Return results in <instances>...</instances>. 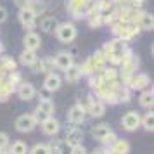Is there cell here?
<instances>
[{
  "mask_svg": "<svg viewBox=\"0 0 154 154\" xmlns=\"http://www.w3.org/2000/svg\"><path fill=\"white\" fill-rule=\"evenodd\" d=\"M54 33H56V38L61 43L69 45V43L75 42V38L78 36V29L73 23H59Z\"/></svg>",
  "mask_w": 154,
  "mask_h": 154,
  "instance_id": "cell-1",
  "label": "cell"
},
{
  "mask_svg": "<svg viewBox=\"0 0 154 154\" xmlns=\"http://www.w3.org/2000/svg\"><path fill=\"white\" fill-rule=\"evenodd\" d=\"M38 125L36 123V119L33 118V114H29V112H24V114H21V116H17L16 118V130L19 133H29L31 130H35V126Z\"/></svg>",
  "mask_w": 154,
  "mask_h": 154,
  "instance_id": "cell-2",
  "label": "cell"
},
{
  "mask_svg": "<svg viewBox=\"0 0 154 154\" xmlns=\"http://www.w3.org/2000/svg\"><path fill=\"white\" fill-rule=\"evenodd\" d=\"M128 49V45H126L125 40H121V38H112V40H109V42L104 45V49H102V52L106 54V59L109 56H121L123 54V50Z\"/></svg>",
  "mask_w": 154,
  "mask_h": 154,
  "instance_id": "cell-3",
  "label": "cell"
},
{
  "mask_svg": "<svg viewBox=\"0 0 154 154\" xmlns=\"http://www.w3.org/2000/svg\"><path fill=\"white\" fill-rule=\"evenodd\" d=\"M140 126V114L137 111H128L121 116V128L125 132H135Z\"/></svg>",
  "mask_w": 154,
  "mask_h": 154,
  "instance_id": "cell-4",
  "label": "cell"
},
{
  "mask_svg": "<svg viewBox=\"0 0 154 154\" xmlns=\"http://www.w3.org/2000/svg\"><path fill=\"white\" fill-rule=\"evenodd\" d=\"M90 2H92V0H69L66 7H68V11L71 12L73 17L80 19V17H83V16L87 14Z\"/></svg>",
  "mask_w": 154,
  "mask_h": 154,
  "instance_id": "cell-5",
  "label": "cell"
},
{
  "mask_svg": "<svg viewBox=\"0 0 154 154\" xmlns=\"http://www.w3.org/2000/svg\"><path fill=\"white\" fill-rule=\"evenodd\" d=\"M82 140H83V130L80 128V125H69L68 128H66L64 142H66L69 147L82 144Z\"/></svg>",
  "mask_w": 154,
  "mask_h": 154,
  "instance_id": "cell-6",
  "label": "cell"
},
{
  "mask_svg": "<svg viewBox=\"0 0 154 154\" xmlns=\"http://www.w3.org/2000/svg\"><path fill=\"white\" fill-rule=\"evenodd\" d=\"M151 85V78L146 73H133L128 80V88L130 90H144Z\"/></svg>",
  "mask_w": 154,
  "mask_h": 154,
  "instance_id": "cell-7",
  "label": "cell"
},
{
  "mask_svg": "<svg viewBox=\"0 0 154 154\" xmlns=\"http://www.w3.org/2000/svg\"><path fill=\"white\" fill-rule=\"evenodd\" d=\"M19 23L23 24V28L26 29V31H33V28H35L36 24V14L31 11L29 7H23L19 9Z\"/></svg>",
  "mask_w": 154,
  "mask_h": 154,
  "instance_id": "cell-8",
  "label": "cell"
},
{
  "mask_svg": "<svg viewBox=\"0 0 154 154\" xmlns=\"http://www.w3.org/2000/svg\"><path fill=\"white\" fill-rule=\"evenodd\" d=\"M85 111L90 112V116H94V118H100V116H104V112H106V104L100 100V99L90 95L88 102H87V107H85Z\"/></svg>",
  "mask_w": 154,
  "mask_h": 154,
  "instance_id": "cell-9",
  "label": "cell"
},
{
  "mask_svg": "<svg viewBox=\"0 0 154 154\" xmlns=\"http://www.w3.org/2000/svg\"><path fill=\"white\" fill-rule=\"evenodd\" d=\"M85 116H87V111L83 109L82 104H75L68 111V121L71 125H82L85 121Z\"/></svg>",
  "mask_w": 154,
  "mask_h": 154,
  "instance_id": "cell-10",
  "label": "cell"
},
{
  "mask_svg": "<svg viewBox=\"0 0 154 154\" xmlns=\"http://www.w3.org/2000/svg\"><path fill=\"white\" fill-rule=\"evenodd\" d=\"M16 94H17V97L21 99V100H31V99H35L36 95V88L33 87V83H29V82H21L19 83V87H17V90H16Z\"/></svg>",
  "mask_w": 154,
  "mask_h": 154,
  "instance_id": "cell-11",
  "label": "cell"
},
{
  "mask_svg": "<svg viewBox=\"0 0 154 154\" xmlns=\"http://www.w3.org/2000/svg\"><path fill=\"white\" fill-rule=\"evenodd\" d=\"M23 45H24V49L26 50H31V52H36V50L42 47V38L38 33L35 31H28L24 38H23Z\"/></svg>",
  "mask_w": 154,
  "mask_h": 154,
  "instance_id": "cell-12",
  "label": "cell"
},
{
  "mask_svg": "<svg viewBox=\"0 0 154 154\" xmlns=\"http://www.w3.org/2000/svg\"><path fill=\"white\" fill-rule=\"evenodd\" d=\"M40 126H42V132L45 133V135H49V137L57 135L59 130H61V123H59V119H56L54 116H49L47 119H43L42 123H40Z\"/></svg>",
  "mask_w": 154,
  "mask_h": 154,
  "instance_id": "cell-13",
  "label": "cell"
},
{
  "mask_svg": "<svg viewBox=\"0 0 154 154\" xmlns=\"http://www.w3.org/2000/svg\"><path fill=\"white\" fill-rule=\"evenodd\" d=\"M61 85H63V78L57 73H49L43 80V88L47 92H57L61 88Z\"/></svg>",
  "mask_w": 154,
  "mask_h": 154,
  "instance_id": "cell-14",
  "label": "cell"
},
{
  "mask_svg": "<svg viewBox=\"0 0 154 154\" xmlns=\"http://www.w3.org/2000/svg\"><path fill=\"white\" fill-rule=\"evenodd\" d=\"M71 64H73V56H71L69 52H66V50L57 52V56L54 57V66L59 68V69H63V71H66Z\"/></svg>",
  "mask_w": 154,
  "mask_h": 154,
  "instance_id": "cell-15",
  "label": "cell"
},
{
  "mask_svg": "<svg viewBox=\"0 0 154 154\" xmlns=\"http://www.w3.org/2000/svg\"><path fill=\"white\" fill-rule=\"evenodd\" d=\"M137 26H139L140 29H144V31H152L154 29V17H152V14H151V12H146V11H142Z\"/></svg>",
  "mask_w": 154,
  "mask_h": 154,
  "instance_id": "cell-16",
  "label": "cell"
},
{
  "mask_svg": "<svg viewBox=\"0 0 154 154\" xmlns=\"http://www.w3.org/2000/svg\"><path fill=\"white\" fill-rule=\"evenodd\" d=\"M57 24H59V21H57L56 16H45L40 21V29H42L43 33H54Z\"/></svg>",
  "mask_w": 154,
  "mask_h": 154,
  "instance_id": "cell-17",
  "label": "cell"
},
{
  "mask_svg": "<svg viewBox=\"0 0 154 154\" xmlns=\"http://www.w3.org/2000/svg\"><path fill=\"white\" fill-rule=\"evenodd\" d=\"M109 132H112L111 130V126L107 125V123H100V125H95V126H92V130H90V135H92V139H95V140H100L104 139L106 135Z\"/></svg>",
  "mask_w": 154,
  "mask_h": 154,
  "instance_id": "cell-18",
  "label": "cell"
},
{
  "mask_svg": "<svg viewBox=\"0 0 154 154\" xmlns=\"http://www.w3.org/2000/svg\"><path fill=\"white\" fill-rule=\"evenodd\" d=\"M82 76H83V73H82V68H80V66H76L75 63H73L69 68H68V69L64 71V78H66L69 83H76V82H78V80H80Z\"/></svg>",
  "mask_w": 154,
  "mask_h": 154,
  "instance_id": "cell-19",
  "label": "cell"
},
{
  "mask_svg": "<svg viewBox=\"0 0 154 154\" xmlns=\"http://www.w3.org/2000/svg\"><path fill=\"white\" fill-rule=\"evenodd\" d=\"M139 104L142 106V107H146V109H151L154 104V92L152 88H144L142 90V94H140L139 97Z\"/></svg>",
  "mask_w": 154,
  "mask_h": 154,
  "instance_id": "cell-20",
  "label": "cell"
},
{
  "mask_svg": "<svg viewBox=\"0 0 154 154\" xmlns=\"http://www.w3.org/2000/svg\"><path fill=\"white\" fill-rule=\"evenodd\" d=\"M0 69L4 73H12L17 69V63L11 56H0Z\"/></svg>",
  "mask_w": 154,
  "mask_h": 154,
  "instance_id": "cell-21",
  "label": "cell"
},
{
  "mask_svg": "<svg viewBox=\"0 0 154 154\" xmlns=\"http://www.w3.org/2000/svg\"><path fill=\"white\" fill-rule=\"evenodd\" d=\"M49 147H50V151H52V154H69V149H71V147L64 142V139L50 142Z\"/></svg>",
  "mask_w": 154,
  "mask_h": 154,
  "instance_id": "cell-22",
  "label": "cell"
},
{
  "mask_svg": "<svg viewBox=\"0 0 154 154\" xmlns=\"http://www.w3.org/2000/svg\"><path fill=\"white\" fill-rule=\"evenodd\" d=\"M42 97V95H40ZM36 109H40V111H43L47 116H54V111H56V106H54V102L50 100V99L47 97H42L40 99V102H38V106H36Z\"/></svg>",
  "mask_w": 154,
  "mask_h": 154,
  "instance_id": "cell-23",
  "label": "cell"
},
{
  "mask_svg": "<svg viewBox=\"0 0 154 154\" xmlns=\"http://www.w3.org/2000/svg\"><path fill=\"white\" fill-rule=\"evenodd\" d=\"M140 126L146 132H152L154 130V114L152 111H147L144 116H140Z\"/></svg>",
  "mask_w": 154,
  "mask_h": 154,
  "instance_id": "cell-24",
  "label": "cell"
},
{
  "mask_svg": "<svg viewBox=\"0 0 154 154\" xmlns=\"http://www.w3.org/2000/svg\"><path fill=\"white\" fill-rule=\"evenodd\" d=\"M36 52H31V50H23L21 54H19V64H23V66H31V64L35 63V59H36Z\"/></svg>",
  "mask_w": 154,
  "mask_h": 154,
  "instance_id": "cell-25",
  "label": "cell"
},
{
  "mask_svg": "<svg viewBox=\"0 0 154 154\" xmlns=\"http://www.w3.org/2000/svg\"><path fill=\"white\" fill-rule=\"evenodd\" d=\"M111 149L116 154H128V152H130V142L125 140V139H118L114 144H112Z\"/></svg>",
  "mask_w": 154,
  "mask_h": 154,
  "instance_id": "cell-26",
  "label": "cell"
},
{
  "mask_svg": "<svg viewBox=\"0 0 154 154\" xmlns=\"http://www.w3.org/2000/svg\"><path fill=\"white\" fill-rule=\"evenodd\" d=\"M14 92V85L9 83V82H4V80H0V102H4V100H7L9 95Z\"/></svg>",
  "mask_w": 154,
  "mask_h": 154,
  "instance_id": "cell-27",
  "label": "cell"
},
{
  "mask_svg": "<svg viewBox=\"0 0 154 154\" xmlns=\"http://www.w3.org/2000/svg\"><path fill=\"white\" fill-rule=\"evenodd\" d=\"M7 154H28V146L23 140H16L12 142V146H9Z\"/></svg>",
  "mask_w": 154,
  "mask_h": 154,
  "instance_id": "cell-28",
  "label": "cell"
},
{
  "mask_svg": "<svg viewBox=\"0 0 154 154\" xmlns=\"http://www.w3.org/2000/svg\"><path fill=\"white\" fill-rule=\"evenodd\" d=\"M116 78H118V69L114 68V66H109V68H102V76L100 80L102 82H116Z\"/></svg>",
  "mask_w": 154,
  "mask_h": 154,
  "instance_id": "cell-29",
  "label": "cell"
},
{
  "mask_svg": "<svg viewBox=\"0 0 154 154\" xmlns=\"http://www.w3.org/2000/svg\"><path fill=\"white\" fill-rule=\"evenodd\" d=\"M28 152L29 154H52V151H50L49 144H35L31 149H28Z\"/></svg>",
  "mask_w": 154,
  "mask_h": 154,
  "instance_id": "cell-30",
  "label": "cell"
},
{
  "mask_svg": "<svg viewBox=\"0 0 154 154\" xmlns=\"http://www.w3.org/2000/svg\"><path fill=\"white\" fill-rule=\"evenodd\" d=\"M26 7H29L36 16H38L45 11V4H43V2H38V0H28V5H26Z\"/></svg>",
  "mask_w": 154,
  "mask_h": 154,
  "instance_id": "cell-31",
  "label": "cell"
},
{
  "mask_svg": "<svg viewBox=\"0 0 154 154\" xmlns=\"http://www.w3.org/2000/svg\"><path fill=\"white\" fill-rule=\"evenodd\" d=\"M116 140H118V137H116V133H114V132H109V133H107V135L104 137V139L100 140V142H102L104 146H109V147H112V144H114Z\"/></svg>",
  "mask_w": 154,
  "mask_h": 154,
  "instance_id": "cell-32",
  "label": "cell"
},
{
  "mask_svg": "<svg viewBox=\"0 0 154 154\" xmlns=\"http://www.w3.org/2000/svg\"><path fill=\"white\" fill-rule=\"evenodd\" d=\"M29 68H31L33 73H43V59H38V57H36L35 63L31 64Z\"/></svg>",
  "mask_w": 154,
  "mask_h": 154,
  "instance_id": "cell-33",
  "label": "cell"
},
{
  "mask_svg": "<svg viewBox=\"0 0 154 154\" xmlns=\"http://www.w3.org/2000/svg\"><path fill=\"white\" fill-rule=\"evenodd\" d=\"M69 154H87V149L83 147V144H78L69 149Z\"/></svg>",
  "mask_w": 154,
  "mask_h": 154,
  "instance_id": "cell-34",
  "label": "cell"
},
{
  "mask_svg": "<svg viewBox=\"0 0 154 154\" xmlns=\"http://www.w3.org/2000/svg\"><path fill=\"white\" fill-rule=\"evenodd\" d=\"M33 118L36 119V123H42L43 119H47L49 116H47L43 111H40V109H35V112H33Z\"/></svg>",
  "mask_w": 154,
  "mask_h": 154,
  "instance_id": "cell-35",
  "label": "cell"
},
{
  "mask_svg": "<svg viewBox=\"0 0 154 154\" xmlns=\"http://www.w3.org/2000/svg\"><path fill=\"white\" fill-rule=\"evenodd\" d=\"M9 146V135L5 132H0V149H5Z\"/></svg>",
  "mask_w": 154,
  "mask_h": 154,
  "instance_id": "cell-36",
  "label": "cell"
},
{
  "mask_svg": "<svg viewBox=\"0 0 154 154\" xmlns=\"http://www.w3.org/2000/svg\"><path fill=\"white\" fill-rule=\"evenodd\" d=\"M7 17H9V12H7V9L4 7V5H0V24H2V23H5V21H7Z\"/></svg>",
  "mask_w": 154,
  "mask_h": 154,
  "instance_id": "cell-37",
  "label": "cell"
},
{
  "mask_svg": "<svg viewBox=\"0 0 154 154\" xmlns=\"http://www.w3.org/2000/svg\"><path fill=\"white\" fill-rule=\"evenodd\" d=\"M14 2H16V5H17L19 9H23V7L28 5V0H14Z\"/></svg>",
  "mask_w": 154,
  "mask_h": 154,
  "instance_id": "cell-38",
  "label": "cell"
},
{
  "mask_svg": "<svg viewBox=\"0 0 154 154\" xmlns=\"http://www.w3.org/2000/svg\"><path fill=\"white\" fill-rule=\"evenodd\" d=\"M0 154H7V151L5 149H0Z\"/></svg>",
  "mask_w": 154,
  "mask_h": 154,
  "instance_id": "cell-39",
  "label": "cell"
},
{
  "mask_svg": "<svg viewBox=\"0 0 154 154\" xmlns=\"http://www.w3.org/2000/svg\"><path fill=\"white\" fill-rule=\"evenodd\" d=\"M2 52H4V45H2V43H0V54H2Z\"/></svg>",
  "mask_w": 154,
  "mask_h": 154,
  "instance_id": "cell-40",
  "label": "cell"
},
{
  "mask_svg": "<svg viewBox=\"0 0 154 154\" xmlns=\"http://www.w3.org/2000/svg\"><path fill=\"white\" fill-rule=\"evenodd\" d=\"M94 154H104V152H102V151H95Z\"/></svg>",
  "mask_w": 154,
  "mask_h": 154,
  "instance_id": "cell-41",
  "label": "cell"
}]
</instances>
